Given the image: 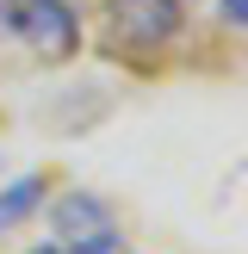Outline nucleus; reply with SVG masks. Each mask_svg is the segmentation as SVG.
<instances>
[{"label":"nucleus","mask_w":248,"mask_h":254,"mask_svg":"<svg viewBox=\"0 0 248 254\" xmlns=\"http://www.w3.org/2000/svg\"><path fill=\"white\" fill-rule=\"evenodd\" d=\"M6 37H25L44 62H68L81 50V25L68 0H6Z\"/></svg>","instance_id":"1"},{"label":"nucleus","mask_w":248,"mask_h":254,"mask_svg":"<svg viewBox=\"0 0 248 254\" xmlns=\"http://www.w3.org/2000/svg\"><path fill=\"white\" fill-rule=\"evenodd\" d=\"M106 25L118 50H161L180 37L186 6L180 0H106Z\"/></svg>","instance_id":"2"},{"label":"nucleus","mask_w":248,"mask_h":254,"mask_svg":"<svg viewBox=\"0 0 248 254\" xmlns=\"http://www.w3.org/2000/svg\"><path fill=\"white\" fill-rule=\"evenodd\" d=\"M50 223H56L68 242H93V236H112V211L99 205L93 192H68L56 211H50Z\"/></svg>","instance_id":"3"},{"label":"nucleus","mask_w":248,"mask_h":254,"mask_svg":"<svg viewBox=\"0 0 248 254\" xmlns=\"http://www.w3.org/2000/svg\"><path fill=\"white\" fill-rule=\"evenodd\" d=\"M44 192H50V180H44V174H25V180H12L6 192H0V236H6L12 223H25V217H31V211L44 205Z\"/></svg>","instance_id":"4"},{"label":"nucleus","mask_w":248,"mask_h":254,"mask_svg":"<svg viewBox=\"0 0 248 254\" xmlns=\"http://www.w3.org/2000/svg\"><path fill=\"white\" fill-rule=\"evenodd\" d=\"M68 254H130V248H124L118 236H93V242H74Z\"/></svg>","instance_id":"5"},{"label":"nucleus","mask_w":248,"mask_h":254,"mask_svg":"<svg viewBox=\"0 0 248 254\" xmlns=\"http://www.w3.org/2000/svg\"><path fill=\"white\" fill-rule=\"evenodd\" d=\"M217 12H223L230 31H242V25H248V0H217Z\"/></svg>","instance_id":"6"},{"label":"nucleus","mask_w":248,"mask_h":254,"mask_svg":"<svg viewBox=\"0 0 248 254\" xmlns=\"http://www.w3.org/2000/svg\"><path fill=\"white\" fill-rule=\"evenodd\" d=\"M0 31H6V0H0Z\"/></svg>","instance_id":"7"},{"label":"nucleus","mask_w":248,"mask_h":254,"mask_svg":"<svg viewBox=\"0 0 248 254\" xmlns=\"http://www.w3.org/2000/svg\"><path fill=\"white\" fill-rule=\"evenodd\" d=\"M31 254H62V248H31Z\"/></svg>","instance_id":"8"}]
</instances>
